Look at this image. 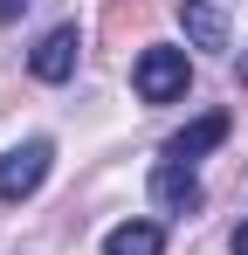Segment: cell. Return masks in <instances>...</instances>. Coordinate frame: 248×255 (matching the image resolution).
Listing matches in <instances>:
<instances>
[{
    "instance_id": "6da1fadb",
    "label": "cell",
    "mask_w": 248,
    "mask_h": 255,
    "mask_svg": "<svg viewBox=\"0 0 248 255\" xmlns=\"http://www.w3.org/2000/svg\"><path fill=\"white\" fill-rule=\"evenodd\" d=\"M131 83H138L145 104H172V97H186V83H193V62H186V48H165V42H159V48L138 55Z\"/></svg>"
},
{
    "instance_id": "7a4b0ae2",
    "label": "cell",
    "mask_w": 248,
    "mask_h": 255,
    "mask_svg": "<svg viewBox=\"0 0 248 255\" xmlns=\"http://www.w3.org/2000/svg\"><path fill=\"white\" fill-rule=\"evenodd\" d=\"M55 166V145L48 138H28V145H14V152H0V200H28L41 179Z\"/></svg>"
},
{
    "instance_id": "3957f363",
    "label": "cell",
    "mask_w": 248,
    "mask_h": 255,
    "mask_svg": "<svg viewBox=\"0 0 248 255\" xmlns=\"http://www.w3.org/2000/svg\"><path fill=\"white\" fill-rule=\"evenodd\" d=\"M76 48H83V35L69 28V21H62V28H48V35L35 42L28 69H35L41 83H69V76H76Z\"/></svg>"
},
{
    "instance_id": "277c9868",
    "label": "cell",
    "mask_w": 248,
    "mask_h": 255,
    "mask_svg": "<svg viewBox=\"0 0 248 255\" xmlns=\"http://www.w3.org/2000/svg\"><path fill=\"white\" fill-rule=\"evenodd\" d=\"M152 207L159 214H193L200 207V179H193V166H152Z\"/></svg>"
},
{
    "instance_id": "5b68a950",
    "label": "cell",
    "mask_w": 248,
    "mask_h": 255,
    "mask_svg": "<svg viewBox=\"0 0 248 255\" xmlns=\"http://www.w3.org/2000/svg\"><path fill=\"white\" fill-rule=\"evenodd\" d=\"M228 131H235V118H228V111H207V118H193V125L165 145V159H172V166H193V159H200V152H214Z\"/></svg>"
},
{
    "instance_id": "8992f818",
    "label": "cell",
    "mask_w": 248,
    "mask_h": 255,
    "mask_svg": "<svg viewBox=\"0 0 248 255\" xmlns=\"http://www.w3.org/2000/svg\"><path fill=\"white\" fill-rule=\"evenodd\" d=\"M179 28H186V42L207 48V55L228 48V14H221V0H179Z\"/></svg>"
},
{
    "instance_id": "52a82bcc",
    "label": "cell",
    "mask_w": 248,
    "mask_h": 255,
    "mask_svg": "<svg viewBox=\"0 0 248 255\" xmlns=\"http://www.w3.org/2000/svg\"><path fill=\"white\" fill-rule=\"evenodd\" d=\"M159 249H165V228H159V221H124V228L104 235V255H159Z\"/></svg>"
},
{
    "instance_id": "ba28073f",
    "label": "cell",
    "mask_w": 248,
    "mask_h": 255,
    "mask_svg": "<svg viewBox=\"0 0 248 255\" xmlns=\"http://www.w3.org/2000/svg\"><path fill=\"white\" fill-rule=\"evenodd\" d=\"M228 249H235V255H248V221L235 228V242H228Z\"/></svg>"
},
{
    "instance_id": "9c48e42d",
    "label": "cell",
    "mask_w": 248,
    "mask_h": 255,
    "mask_svg": "<svg viewBox=\"0 0 248 255\" xmlns=\"http://www.w3.org/2000/svg\"><path fill=\"white\" fill-rule=\"evenodd\" d=\"M242 83H248V55H242Z\"/></svg>"
}]
</instances>
